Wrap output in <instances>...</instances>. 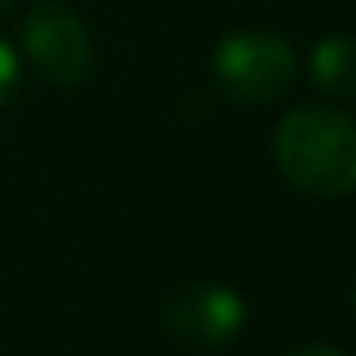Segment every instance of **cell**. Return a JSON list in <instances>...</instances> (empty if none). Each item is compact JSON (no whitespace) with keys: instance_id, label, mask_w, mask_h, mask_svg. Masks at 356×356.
Here are the masks:
<instances>
[{"instance_id":"6da1fadb","label":"cell","mask_w":356,"mask_h":356,"mask_svg":"<svg viewBox=\"0 0 356 356\" xmlns=\"http://www.w3.org/2000/svg\"><path fill=\"white\" fill-rule=\"evenodd\" d=\"M272 157L299 192L341 200L356 192V123L330 104H302L276 123Z\"/></svg>"},{"instance_id":"7a4b0ae2","label":"cell","mask_w":356,"mask_h":356,"mask_svg":"<svg viewBox=\"0 0 356 356\" xmlns=\"http://www.w3.org/2000/svg\"><path fill=\"white\" fill-rule=\"evenodd\" d=\"M215 77L238 104H268L291 85L295 50L268 31H234L215 50Z\"/></svg>"},{"instance_id":"3957f363","label":"cell","mask_w":356,"mask_h":356,"mask_svg":"<svg viewBox=\"0 0 356 356\" xmlns=\"http://www.w3.org/2000/svg\"><path fill=\"white\" fill-rule=\"evenodd\" d=\"M24 50L31 54L42 77L54 81V85H81L92 73L88 27L77 19V12L58 4V0H42L27 12Z\"/></svg>"},{"instance_id":"277c9868","label":"cell","mask_w":356,"mask_h":356,"mask_svg":"<svg viewBox=\"0 0 356 356\" xmlns=\"http://www.w3.org/2000/svg\"><path fill=\"white\" fill-rule=\"evenodd\" d=\"M165 325L184 348H211L230 345L245 325V302L226 284H180L165 299Z\"/></svg>"},{"instance_id":"5b68a950","label":"cell","mask_w":356,"mask_h":356,"mask_svg":"<svg viewBox=\"0 0 356 356\" xmlns=\"http://www.w3.org/2000/svg\"><path fill=\"white\" fill-rule=\"evenodd\" d=\"M310 81L325 96H356V39L325 35L310 50Z\"/></svg>"},{"instance_id":"8992f818","label":"cell","mask_w":356,"mask_h":356,"mask_svg":"<svg viewBox=\"0 0 356 356\" xmlns=\"http://www.w3.org/2000/svg\"><path fill=\"white\" fill-rule=\"evenodd\" d=\"M16 88H19V58H16V50H12L8 42L0 39V111L12 104Z\"/></svg>"},{"instance_id":"52a82bcc","label":"cell","mask_w":356,"mask_h":356,"mask_svg":"<svg viewBox=\"0 0 356 356\" xmlns=\"http://www.w3.org/2000/svg\"><path fill=\"white\" fill-rule=\"evenodd\" d=\"M291 356H345V353H337L330 345H307V348H295Z\"/></svg>"},{"instance_id":"ba28073f","label":"cell","mask_w":356,"mask_h":356,"mask_svg":"<svg viewBox=\"0 0 356 356\" xmlns=\"http://www.w3.org/2000/svg\"><path fill=\"white\" fill-rule=\"evenodd\" d=\"M8 4H12V0H0V12H4V8H8Z\"/></svg>"},{"instance_id":"9c48e42d","label":"cell","mask_w":356,"mask_h":356,"mask_svg":"<svg viewBox=\"0 0 356 356\" xmlns=\"http://www.w3.org/2000/svg\"><path fill=\"white\" fill-rule=\"evenodd\" d=\"M353 310H356V287H353Z\"/></svg>"}]
</instances>
